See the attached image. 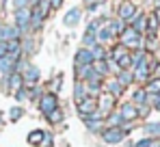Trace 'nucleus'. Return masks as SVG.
I'll return each instance as SVG.
<instances>
[{"label": "nucleus", "mask_w": 160, "mask_h": 147, "mask_svg": "<svg viewBox=\"0 0 160 147\" xmlns=\"http://www.w3.org/2000/svg\"><path fill=\"white\" fill-rule=\"evenodd\" d=\"M20 28H15V26H0V41H18L20 39Z\"/></svg>", "instance_id": "obj_4"}, {"label": "nucleus", "mask_w": 160, "mask_h": 147, "mask_svg": "<svg viewBox=\"0 0 160 147\" xmlns=\"http://www.w3.org/2000/svg\"><path fill=\"white\" fill-rule=\"evenodd\" d=\"M91 54H93V61H104V58H106V54H104V48H102V46H93Z\"/></svg>", "instance_id": "obj_25"}, {"label": "nucleus", "mask_w": 160, "mask_h": 147, "mask_svg": "<svg viewBox=\"0 0 160 147\" xmlns=\"http://www.w3.org/2000/svg\"><path fill=\"white\" fill-rule=\"evenodd\" d=\"M121 121H123V119H121L119 113H115V115L108 117V125H110V128H119V123H121Z\"/></svg>", "instance_id": "obj_29"}, {"label": "nucleus", "mask_w": 160, "mask_h": 147, "mask_svg": "<svg viewBox=\"0 0 160 147\" xmlns=\"http://www.w3.org/2000/svg\"><path fill=\"white\" fill-rule=\"evenodd\" d=\"M145 132H147L149 136H160V121L147 123V125H145Z\"/></svg>", "instance_id": "obj_23"}, {"label": "nucleus", "mask_w": 160, "mask_h": 147, "mask_svg": "<svg viewBox=\"0 0 160 147\" xmlns=\"http://www.w3.org/2000/svg\"><path fill=\"white\" fill-rule=\"evenodd\" d=\"M7 54H9V52H7V43H4V41H0V58H2V56H7Z\"/></svg>", "instance_id": "obj_40"}, {"label": "nucleus", "mask_w": 160, "mask_h": 147, "mask_svg": "<svg viewBox=\"0 0 160 147\" xmlns=\"http://www.w3.org/2000/svg\"><path fill=\"white\" fill-rule=\"evenodd\" d=\"M134 15H136V7H134L132 2H121L119 4V20L123 22V20H132Z\"/></svg>", "instance_id": "obj_6"}, {"label": "nucleus", "mask_w": 160, "mask_h": 147, "mask_svg": "<svg viewBox=\"0 0 160 147\" xmlns=\"http://www.w3.org/2000/svg\"><path fill=\"white\" fill-rule=\"evenodd\" d=\"M93 69H95V74L102 78V76L108 74V63L106 61H95V63H93Z\"/></svg>", "instance_id": "obj_20"}, {"label": "nucleus", "mask_w": 160, "mask_h": 147, "mask_svg": "<svg viewBox=\"0 0 160 147\" xmlns=\"http://www.w3.org/2000/svg\"><path fill=\"white\" fill-rule=\"evenodd\" d=\"M147 61V52L145 50H136L132 56H130V63H132V67H138L141 63H145Z\"/></svg>", "instance_id": "obj_16"}, {"label": "nucleus", "mask_w": 160, "mask_h": 147, "mask_svg": "<svg viewBox=\"0 0 160 147\" xmlns=\"http://www.w3.org/2000/svg\"><path fill=\"white\" fill-rule=\"evenodd\" d=\"M134 80V74L128 72V69H121V72L117 74V82L121 84V87H128V84H132Z\"/></svg>", "instance_id": "obj_14"}, {"label": "nucleus", "mask_w": 160, "mask_h": 147, "mask_svg": "<svg viewBox=\"0 0 160 147\" xmlns=\"http://www.w3.org/2000/svg\"><path fill=\"white\" fill-rule=\"evenodd\" d=\"M121 91H123V87H121L117 80H110V82H106V93H108V95L117 98V95H121Z\"/></svg>", "instance_id": "obj_15"}, {"label": "nucleus", "mask_w": 160, "mask_h": 147, "mask_svg": "<svg viewBox=\"0 0 160 147\" xmlns=\"http://www.w3.org/2000/svg\"><path fill=\"white\" fill-rule=\"evenodd\" d=\"M22 78H26L28 82H35V80L39 78V69H37V67H32V65H28V67H26V74H24Z\"/></svg>", "instance_id": "obj_22"}, {"label": "nucleus", "mask_w": 160, "mask_h": 147, "mask_svg": "<svg viewBox=\"0 0 160 147\" xmlns=\"http://www.w3.org/2000/svg\"><path fill=\"white\" fill-rule=\"evenodd\" d=\"M30 4V7H39V0H26V7Z\"/></svg>", "instance_id": "obj_42"}, {"label": "nucleus", "mask_w": 160, "mask_h": 147, "mask_svg": "<svg viewBox=\"0 0 160 147\" xmlns=\"http://www.w3.org/2000/svg\"><path fill=\"white\" fill-rule=\"evenodd\" d=\"M80 20V9H72L67 15H65V24L67 26H76Z\"/></svg>", "instance_id": "obj_18"}, {"label": "nucleus", "mask_w": 160, "mask_h": 147, "mask_svg": "<svg viewBox=\"0 0 160 147\" xmlns=\"http://www.w3.org/2000/svg\"><path fill=\"white\" fill-rule=\"evenodd\" d=\"M20 117H22V108H20V106H13V108H11V119L15 121V119H20Z\"/></svg>", "instance_id": "obj_35"}, {"label": "nucleus", "mask_w": 160, "mask_h": 147, "mask_svg": "<svg viewBox=\"0 0 160 147\" xmlns=\"http://www.w3.org/2000/svg\"><path fill=\"white\" fill-rule=\"evenodd\" d=\"M41 147H52V134H48V132H43V139H41Z\"/></svg>", "instance_id": "obj_33"}, {"label": "nucleus", "mask_w": 160, "mask_h": 147, "mask_svg": "<svg viewBox=\"0 0 160 147\" xmlns=\"http://www.w3.org/2000/svg\"><path fill=\"white\" fill-rule=\"evenodd\" d=\"M20 9H26V0H15V11Z\"/></svg>", "instance_id": "obj_38"}, {"label": "nucleus", "mask_w": 160, "mask_h": 147, "mask_svg": "<svg viewBox=\"0 0 160 147\" xmlns=\"http://www.w3.org/2000/svg\"><path fill=\"white\" fill-rule=\"evenodd\" d=\"M102 136H104L106 143H119V141H123L126 130H121V128H108V130H104Z\"/></svg>", "instance_id": "obj_5"}, {"label": "nucleus", "mask_w": 160, "mask_h": 147, "mask_svg": "<svg viewBox=\"0 0 160 147\" xmlns=\"http://www.w3.org/2000/svg\"><path fill=\"white\" fill-rule=\"evenodd\" d=\"M22 84H24V78H22V74H20V72H13L11 76H9V87H11L15 93L22 89Z\"/></svg>", "instance_id": "obj_12"}, {"label": "nucleus", "mask_w": 160, "mask_h": 147, "mask_svg": "<svg viewBox=\"0 0 160 147\" xmlns=\"http://www.w3.org/2000/svg\"><path fill=\"white\" fill-rule=\"evenodd\" d=\"M39 108H41V113H46V115L54 113V110L58 108V99H56V95H54V93L41 95V99H39Z\"/></svg>", "instance_id": "obj_3"}, {"label": "nucleus", "mask_w": 160, "mask_h": 147, "mask_svg": "<svg viewBox=\"0 0 160 147\" xmlns=\"http://www.w3.org/2000/svg\"><path fill=\"white\" fill-rule=\"evenodd\" d=\"M41 139H43V132H39V130H37V132H30V134H28V141H30L32 145H39V143H41Z\"/></svg>", "instance_id": "obj_28"}, {"label": "nucleus", "mask_w": 160, "mask_h": 147, "mask_svg": "<svg viewBox=\"0 0 160 147\" xmlns=\"http://www.w3.org/2000/svg\"><path fill=\"white\" fill-rule=\"evenodd\" d=\"M117 63H119V67H121V69H128V67L132 65V63H130V54H126V56H121V58H119Z\"/></svg>", "instance_id": "obj_32"}, {"label": "nucleus", "mask_w": 160, "mask_h": 147, "mask_svg": "<svg viewBox=\"0 0 160 147\" xmlns=\"http://www.w3.org/2000/svg\"><path fill=\"white\" fill-rule=\"evenodd\" d=\"M84 2L89 4V9H95V7H98L100 2H104V0H84Z\"/></svg>", "instance_id": "obj_39"}, {"label": "nucleus", "mask_w": 160, "mask_h": 147, "mask_svg": "<svg viewBox=\"0 0 160 147\" xmlns=\"http://www.w3.org/2000/svg\"><path fill=\"white\" fill-rule=\"evenodd\" d=\"M156 108H158V110H160V104H156Z\"/></svg>", "instance_id": "obj_45"}, {"label": "nucleus", "mask_w": 160, "mask_h": 147, "mask_svg": "<svg viewBox=\"0 0 160 147\" xmlns=\"http://www.w3.org/2000/svg\"><path fill=\"white\" fill-rule=\"evenodd\" d=\"M126 54H128V50L123 48V46H117V48L112 50V58H115V61H119V58L126 56Z\"/></svg>", "instance_id": "obj_30"}, {"label": "nucleus", "mask_w": 160, "mask_h": 147, "mask_svg": "<svg viewBox=\"0 0 160 147\" xmlns=\"http://www.w3.org/2000/svg\"><path fill=\"white\" fill-rule=\"evenodd\" d=\"M154 18H156V20H158V22H160V7H158V9H156V13H154Z\"/></svg>", "instance_id": "obj_44"}, {"label": "nucleus", "mask_w": 160, "mask_h": 147, "mask_svg": "<svg viewBox=\"0 0 160 147\" xmlns=\"http://www.w3.org/2000/svg\"><path fill=\"white\" fill-rule=\"evenodd\" d=\"M50 4L52 7H61V0H50Z\"/></svg>", "instance_id": "obj_43"}, {"label": "nucleus", "mask_w": 160, "mask_h": 147, "mask_svg": "<svg viewBox=\"0 0 160 147\" xmlns=\"http://www.w3.org/2000/svg\"><path fill=\"white\" fill-rule=\"evenodd\" d=\"M119 115H121V119L123 121H132L138 117V113H136V106L134 104H123L121 108H119Z\"/></svg>", "instance_id": "obj_8"}, {"label": "nucleus", "mask_w": 160, "mask_h": 147, "mask_svg": "<svg viewBox=\"0 0 160 147\" xmlns=\"http://www.w3.org/2000/svg\"><path fill=\"white\" fill-rule=\"evenodd\" d=\"M110 39H112V30H110V26L100 28V33H98V41L104 43V41H110Z\"/></svg>", "instance_id": "obj_19"}, {"label": "nucleus", "mask_w": 160, "mask_h": 147, "mask_svg": "<svg viewBox=\"0 0 160 147\" xmlns=\"http://www.w3.org/2000/svg\"><path fill=\"white\" fill-rule=\"evenodd\" d=\"M147 102V93H145V89H141V91H136L134 93V106L138 104V106H143Z\"/></svg>", "instance_id": "obj_26"}, {"label": "nucleus", "mask_w": 160, "mask_h": 147, "mask_svg": "<svg viewBox=\"0 0 160 147\" xmlns=\"http://www.w3.org/2000/svg\"><path fill=\"white\" fill-rule=\"evenodd\" d=\"M123 28H126V26H123V22H121V20L110 24V30H112V35H117V33H123Z\"/></svg>", "instance_id": "obj_31"}, {"label": "nucleus", "mask_w": 160, "mask_h": 147, "mask_svg": "<svg viewBox=\"0 0 160 147\" xmlns=\"http://www.w3.org/2000/svg\"><path fill=\"white\" fill-rule=\"evenodd\" d=\"M82 99H87V89H84L82 82H78V84H76V102L80 104Z\"/></svg>", "instance_id": "obj_27"}, {"label": "nucleus", "mask_w": 160, "mask_h": 147, "mask_svg": "<svg viewBox=\"0 0 160 147\" xmlns=\"http://www.w3.org/2000/svg\"><path fill=\"white\" fill-rule=\"evenodd\" d=\"M130 28H132V30H136V33L141 35V33L147 28V18H145L143 13H136V15L132 18V26H130Z\"/></svg>", "instance_id": "obj_10"}, {"label": "nucleus", "mask_w": 160, "mask_h": 147, "mask_svg": "<svg viewBox=\"0 0 160 147\" xmlns=\"http://www.w3.org/2000/svg\"><path fill=\"white\" fill-rule=\"evenodd\" d=\"M58 87H61V78H56V82H52V89H54V91H58Z\"/></svg>", "instance_id": "obj_41"}, {"label": "nucleus", "mask_w": 160, "mask_h": 147, "mask_svg": "<svg viewBox=\"0 0 160 147\" xmlns=\"http://www.w3.org/2000/svg\"><path fill=\"white\" fill-rule=\"evenodd\" d=\"M30 24V11L28 9H20V11H15V28H26Z\"/></svg>", "instance_id": "obj_7"}, {"label": "nucleus", "mask_w": 160, "mask_h": 147, "mask_svg": "<svg viewBox=\"0 0 160 147\" xmlns=\"http://www.w3.org/2000/svg\"><path fill=\"white\" fill-rule=\"evenodd\" d=\"M82 43L84 46H95V30L93 28H87V33H84V37H82Z\"/></svg>", "instance_id": "obj_21"}, {"label": "nucleus", "mask_w": 160, "mask_h": 147, "mask_svg": "<svg viewBox=\"0 0 160 147\" xmlns=\"http://www.w3.org/2000/svg\"><path fill=\"white\" fill-rule=\"evenodd\" d=\"M134 147H152V139H143V141L134 143Z\"/></svg>", "instance_id": "obj_37"}, {"label": "nucleus", "mask_w": 160, "mask_h": 147, "mask_svg": "<svg viewBox=\"0 0 160 147\" xmlns=\"http://www.w3.org/2000/svg\"><path fill=\"white\" fill-rule=\"evenodd\" d=\"M48 119H50V121H61V119H63V113H61V110H58V108H56V110H54V113H50V115H48Z\"/></svg>", "instance_id": "obj_34"}, {"label": "nucleus", "mask_w": 160, "mask_h": 147, "mask_svg": "<svg viewBox=\"0 0 160 147\" xmlns=\"http://www.w3.org/2000/svg\"><path fill=\"white\" fill-rule=\"evenodd\" d=\"M145 93L147 95H158L160 93V78H152L145 87Z\"/></svg>", "instance_id": "obj_17"}, {"label": "nucleus", "mask_w": 160, "mask_h": 147, "mask_svg": "<svg viewBox=\"0 0 160 147\" xmlns=\"http://www.w3.org/2000/svg\"><path fill=\"white\" fill-rule=\"evenodd\" d=\"M76 65L78 67H82V65H93V54H91V50H87V48H82L76 54Z\"/></svg>", "instance_id": "obj_9"}, {"label": "nucleus", "mask_w": 160, "mask_h": 147, "mask_svg": "<svg viewBox=\"0 0 160 147\" xmlns=\"http://www.w3.org/2000/svg\"><path fill=\"white\" fill-rule=\"evenodd\" d=\"M95 110H98V99L95 98H87V99H82V102L78 104V113H80L82 119H89Z\"/></svg>", "instance_id": "obj_2"}, {"label": "nucleus", "mask_w": 160, "mask_h": 147, "mask_svg": "<svg viewBox=\"0 0 160 147\" xmlns=\"http://www.w3.org/2000/svg\"><path fill=\"white\" fill-rule=\"evenodd\" d=\"M0 11H2V2H0Z\"/></svg>", "instance_id": "obj_46"}, {"label": "nucleus", "mask_w": 160, "mask_h": 147, "mask_svg": "<svg viewBox=\"0 0 160 147\" xmlns=\"http://www.w3.org/2000/svg\"><path fill=\"white\" fill-rule=\"evenodd\" d=\"M121 46L123 48H138L141 46V35L132 28H123L121 33Z\"/></svg>", "instance_id": "obj_1"}, {"label": "nucleus", "mask_w": 160, "mask_h": 147, "mask_svg": "<svg viewBox=\"0 0 160 147\" xmlns=\"http://www.w3.org/2000/svg\"><path fill=\"white\" fill-rule=\"evenodd\" d=\"M41 20H43V15H41V11L35 7V9L30 11V22H32V26H39V24H41Z\"/></svg>", "instance_id": "obj_24"}, {"label": "nucleus", "mask_w": 160, "mask_h": 147, "mask_svg": "<svg viewBox=\"0 0 160 147\" xmlns=\"http://www.w3.org/2000/svg\"><path fill=\"white\" fill-rule=\"evenodd\" d=\"M149 65H147V61L145 63H141L138 67H134V80H147L149 78Z\"/></svg>", "instance_id": "obj_11"}, {"label": "nucleus", "mask_w": 160, "mask_h": 147, "mask_svg": "<svg viewBox=\"0 0 160 147\" xmlns=\"http://www.w3.org/2000/svg\"><path fill=\"white\" fill-rule=\"evenodd\" d=\"M112 104H115V98H112V95H108V93H104V95L100 98V102H98V106H100V110H102V113H110Z\"/></svg>", "instance_id": "obj_13"}, {"label": "nucleus", "mask_w": 160, "mask_h": 147, "mask_svg": "<svg viewBox=\"0 0 160 147\" xmlns=\"http://www.w3.org/2000/svg\"><path fill=\"white\" fill-rule=\"evenodd\" d=\"M136 113H138V117H145V115L149 113V106H147V104H143V106H136Z\"/></svg>", "instance_id": "obj_36"}]
</instances>
